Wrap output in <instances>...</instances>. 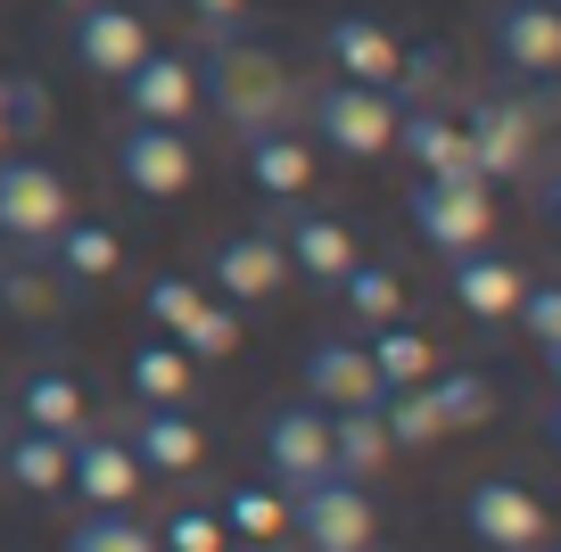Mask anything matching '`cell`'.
I'll return each mask as SVG.
<instances>
[{"label": "cell", "mask_w": 561, "mask_h": 552, "mask_svg": "<svg viewBox=\"0 0 561 552\" xmlns=\"http://www.w3.org/2000/svg\"><path fill=\"white\" fill-rule=\"evenodd\" d=\"M198 100H215V116L248 140V133H264V124L298 116V74L280 67L264 42H248L240 25H231V34H215V50L198 58Z\"/></svg>", "instance_id": "1"}, {"label": "cell", "mask_w": 561, "mask_h": 552, "mask_svg": "<svg viewBox=\"0 0 561 552\" xmlns=\"http://www.w3.org/2000/svg\"><path fill=\"white\" fill-rule=\"evenodd\" d=\"M462 133H471V173L488 182V191L528 182V173H537V149H545V100H520V91H479L471 116H462Z\"/></svg>", "instance_id": "2"}, {"label": "cell", "mask_w": 561, "mask_h": 552, "mask_svg": "<svg viewBox=\"0 0 561 552\" xmlns=\"http://www.w3.org/2000/svg\"><path fill=\"white\" fill-rule=\"evenodd\" d=\"M404 215L430 240V256H471V248L495 240V191L471 182V173H413Z\"/></svg>", "instance_id": "3"}, {"label": "cell", "mask_w": 561, "mask_h": 552, "mask_svg": "<svg viewBox=\"0 0 561 552\" xmlns=\"http://www.w3.org/2000/svg\"><path fill=\"white\" fill-rule=\"evenodd\" d=\"M397 91H371V83H314L306 91V124H314V140L331 157H347V165H371V157H388V140H397Z\"/></svg>", "instance_id": "4"}, {"label": "cell", "mask_w": 561, "mask_h": 552, "mask_svg": "<svg viewBox=\"0 0 561 552\" xmlns=\"http://www.w3.org/2000/svg\"><path fill=\"white\" fill-rule=\"evenodd\" d=\"M67 215H75V182L58 165H42V157H0V248L42 256Z\"/></svg>", "instance_id": "5"}, {"label": "cell", "mask_w": 561, "mask_h": 552, "mask_svg": "<svg viewBox=\"0 0 561 552\" xmlns=\"http://www.w3.org/2000/svg\"><path fill=\"white\" fill-rule=\"evenodd\" d=\"M289 528H298L306 552H364L371 528H380V503H371L364 479H322L289 495Z\"/></svg>", "instance_id": "6"}, {"label": "cell", "mask_w": 561, "mask_h": 552, "mask_svg": "<svg viewBox=\"0 0 561 552\" xmlns=\"http://www.w3.org/2000/svg\"><path fill=\"white\" fill-rule=\"evenodd\" d=\"M116 173H124V191L165 207V198H182L198 182V149H191L182 124H124L116 133Z\"/></svg>", "instance_id": "7"}, {"label": "cell", "mask_w": 561, "mask_h": 552, "mask_svg": "<svg viewBox=\"0 0 561 552\" xmlns=\"http://www.w3.org/2000/svg\"><path fill=\"white\" fill-rule=\"evenodd\" d=\"M264 462H273V486L280 495H298V486H322L339 479L331 470V413L322 404H273L264 413Z\"/></svg>", "instance_id": "8"}, {"label": "cell", "mask_w": 561, "mask_h": 552, "mask_svg": "<svg viewBox=\"0 0 561 552\" xmlns=\"http://www.w3.org/2000/svg\"><path fill=\"white\" fill-rule=\"evenodd\" d=\"M149 50H158V34H149L140 9H116V0H83V9H75V67L83 74L124 83Z\"/></svg>", "instance_id": "9"}, {"label": "cell", "mask_w": 561, "mask_h": 552, "mask_svg": "<svg viewBox=\"0 0 561 552\" xmlns=\"http://www.w3.org/2000/svg\"><path fill=\"white\" fill-rule=\"evenodd\" d=\"M67 495H83V511H133V495H140L133 446L107 429H75L67 437Z\"/></svg>", "instance_id": "10"}, {"label": "cell", "mask_w": 561, "mask_h": 552, "mask_svg": "<svg viewBox=\"0 0 561 552\" xmlns=\"http://www.w3.org/2000/svg\"><path fill=\"white\" fill-rule=\"evenodd\" d=\"M273 240H280V256H289V273L314 280V289H339V273L364 256V248H355V231L339 223L331 207H306V198H289V223H280Z\"/></svg>", "instance_id": "11"}, {"label": "cell", "mask_w": 561, "mask_h": 552, "mask_svg": "<svg viewBox=\"0 0 561 552\" xmlns=\"http://www.w3.org/2000/svg\"><path fill=\"white\" fill-rule=\"evenodd\" d=\"M488 42H495V58H504L520 83H545V74L561 67V9L553 0H495Z\"/></svg>", "instance_id": "12"}, {"label": "cell", "mask_w": 561, "mask_h": 552, "mask_svg": "<svg viewBox=\"0 0 561 552\" xmlns=\"http://www.w3.org/2000/svg\"><path fill=\"white\" fill-rule=\"evenodd\" d=\"M116 91H124V116L133 124H191L198 116V58L191 50H149Z\"/></svg>", "instance_id": "13"}, {"label": "cell", "mask_w": 561, "mask_h": 552, "mask_svg": "<svg viewBox=\"0 0 561 552\" xmlns=\"http://www.w3.org/2000/svg\"><path fill=\"white\" fill-rule=\"evenodd\" d=\"M462 528L488 552H528V544H545V503L520 479H479L471 503H462Z\"/></svg>", "instance_id": "14"}, {"label": "cell", "mask_w": 561, "mask_h": 552, "mask_svg": "<svg viewBox=\"0 0 561 552\" xmlns=\"http://www.w3.org/2000/svg\"><path fill=\"white\" fill-rule=\"evenodd\" d=\"M322 58H331L339 83H371V91H397V67H404V42L388 34L380 18H331L322 25Z\"/></svg>", "instance_id": "15"}, {"label": "cell", "mask_w": 561, "mask_h": 552, "mask_svg": "<svg viewBox=\"0 0 561 552\" xmlns=\"http://www.w3.org/2000/svg\"><path fill=\"white\" fill-rule=\"evenodd\" d=\"M124 446H133L140 470H158V479H191V470L207 462V429L191 421V404H140Z\"/></svg>", "instance_id": "16"}, {"label": "cell", "mask_w": 561, "mask_h": 552, "mask_svg": "<svg viewBox=\"0 0 561 552\" xmlns=\"http://www.w3.org/2000/svg\"><path fill=\"white\" fill-rule=\"evenodd\" d=\"M215 289H224V306H264V297H280V280H289V256H280L273 231H231V240H215Z\"/></svg>", "instance_id": "17"}, {"label": "cell", "mask_w": 561, "mask_h": 552, "mask_svg": "<svg viewBox=\"0 0 561 552\" xmlns=\"http://www.w3.org/2000/svg\"><path fill=\"white\" fill-rule=\"evenodd\" d=\"M446 289H455V306L471 313V322H512V306H520L528 273L520 256H488V248H471V256H446Z\"/></svg>", "instance_id": "18"}, {"label": "cell", "mask_w": 561, "mask_h": 552, "mask_svg": "<svg viewBox=\"0 0 561 552\" xmlns=\"http://www.w3.org/2000/svg\"><path fill=\"white\" fill-rule=\"evenodd\" d=\"M240 149H248V182H256L264 198L289 207V198L314 191V140H306L298 124H264V133H248Z\"/></svg>", "instance_id": "19"}, {"label": "cell", "mask_w": 561, "mask_h": 552, "mask_svg": "<svg viewBox=\"0 0 561 552\" xmlns=\"http://www.w3.org/2000/svg\"><path fill=\"white\" fill-rule=\"evenodd\" d=\"M388 149L413 157V173H471V133H462V116H446V107H430V100L397 107V140H388Z\"/></svg>", "instance_id": "20"}, {"label": "cell", "mask_w": 561, "mask_h": 552, "mask_svg": "<svg viewBox=\"0 0 561 552\" xmlns=\"http://www.w3.org/2000/svg\"><path fill=\"white\" fill-rule=\"evenodd\" d=\"M0 479L18 486V495H34V503L67 495V437L9 421V429H0Z\"/></svg>", "instance_id": "21"}, {"label": "cell", "mask_w": 561, "mask_h": 552, "mask_svg": "<svg viewBox=\"0 0 561 552\" xmlns=\"http://www.w3.org/2000/svg\"><path fill=\"white\" fill-rule=\"evenodd\" d=\"M42 256L58 264V280H67V289H91V280H107V273L124 264V231L100 223V215H67V223H58V240L42 248Z\"/></svg>", "instance_id": "22"}, {"label": "cell", "mask_w": 561, "mask_h": 552, "mask_svg": "<svg viewBox=\"0 0 561 552\" xmlns=\"http://www.w3.org/2000/svg\"><path fill=\"white\" fill-rule=\"evenodd\" d=\"M306 404H322V413H339V404H380V380H371L364 346L322 338L314 355H306Z\"/></svg>", "instance_id": "23"}, {"label": "cell", "mask_w": 561, "mask_h": 552, "mask_svg": "<svg viewBox=\"0 0 561 552\" xmlns=\"http://www.w3.org/2000/svg\"><path fill=\"white\" fill-rule=\"evenodd\" d=\"M18 421H25V429H50V437L91 429V404H83V388H75V371H58V363L25 371V380H18Z\"/></svg>", "instance_id": "24"}, {"label": "cell", "mask_w": 561, "mask_h": 552, "mask_svg": "<svg viewBox=\"0 0 561 552\" xmlns=\"http://www.w3.org/2000/svg\"><path fill=\"white\" fill-rule=\"evenodd\" d=\"M388 462H397V446L380 429V404H339L331 413V470L339 479H380Z\"/></svg>", "instance_id": "25"}, {"label": "cell", "mask_w": 561, "mask_h": 552, "mask_svg": "<svg viewBox=\"0 0 561 552\" xmlns=\"http://www.w3.org/2000/svg\"><path fill=\"white\" fill-rule=\"evenodd\" d=\"M124 380H133V396H140V404H191V388H198V363L182 355L174 338H149V346H133Z\"/></svg>", "instance_id": "26"}, {"label": "cell", "mask_w": 561, "mask_h": 552, "mask_svg": "<svg viewBox=\"0 0 561 552\" xmlns=\"http://www.w3.org/2000/svg\"><path fill=\"white\" fill-rule=\"evenodd\" d=\"M364 363H371V380H380V396L388 388H421L430 380V338H421L413 322H371Z\"/></svg>", "instance_id": "27"}, {"label": "cell", "mask_w": 561, "mask_h": 552, "mask_svg": "<svg viewBox=\"0 0 561 552\" xmlns=\"http://www.w3.org/2000/svg\"><path fill=\"white\" fill-rule=\"evenodd\" d=\"M215 519H224V536H240V544H273V536H289V495H280V486H231Z\"/></svg>", "instance_id": "28"}, {"label": "cell", "mask_w": 561, "mask_h": 552, "mask_svg": "<svg viewBox=\"0 0 561 552\" xmlns=\"http://www.w3.org/2000/svg\"><path fill=\"white\" fill-rule=\"evenodd\" d=\"M339 297H347L355 322H397L404 313V280L388 273V264H371V256H355L347 273H339Z\"/></svg>", "instance_id": "29"}, {"label": "cell", "mask_w": 561, "mask_h": 552, "mask_svg": "<svg viewBox=\"0 0 561 552\" xmlns=\"http://www.w3.org/2000/svg\"><path fill=\"white\" fill-rule=\"evenodd\" d=\"M430 388V413H438V429L455 437V429H479V421L495 413V388L479 380V371H446V380H421Z\"/></svg>", "instance_id": "30"}, {"label": "cell", "mask_w": 561, "mask_h": 552, "mask_svg": "<svg viewBox=\"0 0 561 552\" xmlns=\"http://www.w3.org/2000/svg\"><path fill=\"white\" fill-rule=\"evenodd\" d=\"M380 429H388V446L397 453H421V446H438V413H430V388H388L380 396Z\"/></svg>", "instance_id": "31"}, {"label": "cell", "mask_w": 561, "mask_h": 552, "mask_svg": "<svg viewBox=\"0 0 561 552\" xmlns=\"http://www.w3.org/2000/svg\"><path fill=\"white\" fill-rule=\"evenodd\" d=\"M67 552H158V528L149 519H124V511H83L67 536Z\"/></svg>", "instance_id": "32"}, {"label": "cell", "mask_w": 561, "mask_h": 552, "mask_svg": "<svg viewBox=\"0 0 561 552\" xmlns=\"http://www.w3.org/2000/svg\"><path fill=\"white\" fill-rule=\"evenodd\" d=\"M174 346L191 363H215V355H231V346H240V306H224V297H207V306L191 313V322L174 330Z\"/></svg>", "instance_id": "33"}, {"label": "cell", "mask_w": 561, "mask_h": 552, "mask_svg": "<svg viewBox=\"0 0 561 552\" xmlns=\"http://www.w3.org/2000/svg\"><path fill=\"white\" fill-rule=\"evenodd\" d=\"M512 322L528 330V346H537L545 363H561V289H553V280H528L520 306H512Z\"/></svg>", "instance_id": "34"}, {"label": "cell", "mask_w": 561, "mask_h": 552, "mask_svg": "<svg viewBox=\"0 0 561 552\" xmlns=\"http://www.w3.org/2000/svg\"><path fill=\"white\" fill-rule=\"evenodd\" d=\"M231 536H224V519L207 511V503H182V511H165V528H158V552H224Z\"/></svg>", "instance_id": "35"}, {"label": "cell", "mask_w": 561, "mask_h": 552, "mask_svg": "<svg viewBox=\"0 0 561 552\" xmlns=\"http://www.w3.org/2000/svg\"><path fill=\"white\" fill-rule=\"evenodd\" d=\"M198 306H207V289H198L191 273H158V280H149V322H165V338H174Z\"/></svg>", "instance_id": "36"}, {"label": "cell", "mask_w": 561, "mask_h": 552, "mask_svg": "<svg viewBox=\"0 0 561 552\" xmlns=\"http://www.w3.org/2000/svg\"><path fill=\"white\" fill-rule=\"evenodd\" d=\"M0 116H9V133H42L50 124V91L34 74H0Z\"/></svg>", "instance_id": "37"}, {"label": "cell", "mask_w": 561, "mask_h": 552, "mask_svg": "<svg viewBox=\"0 0 561 552\" xmlns=\"http://www.w3.org/2000/svg\"><path fill=\"white\" fill-rule=\"evenodd\" d=\"M198 18H207V34H231V25H248V0H191Z\"/></svg>", "instance_id": "38"}, {"label": "cell", "mask_w": 561, "mask_h": 552, "mask_svg": "<svg viewBox=\"0 0 561 552\" xmlns=\"http://www.w3.org/2000/svg\"><path fill=\"white\" fill-rule=\"evenodd\" d=\"M528 552H553V536H545V544H528Z\"/></svg>", "instance_id": "39"}, {"label": "cell", "mask_w": 561, "mask_h": 552, "mask_svg": "<svg viewBox=\"0 0 561 552\" xmlns=\"http://www.w3.org/2000/svg\"><path fill=\"white\" fill-rule=\"evenodd\" d=\"M0 140H9V116H0Z\"/></svg>", "instance_id": "40"}, {"label": "cell", "mask_w": 561, "mask_h": 552, "mask_svg": "<svg viewBox=\"0 0 561 552\" xmlns=\"http://www.w3.org/2000/svg\"><path fill=\"white\" fill-rule=\"evenodd\" d=\"M364 552H371V544H364Z\"/></svg>", "instance_id": "41"}]
</instances>
